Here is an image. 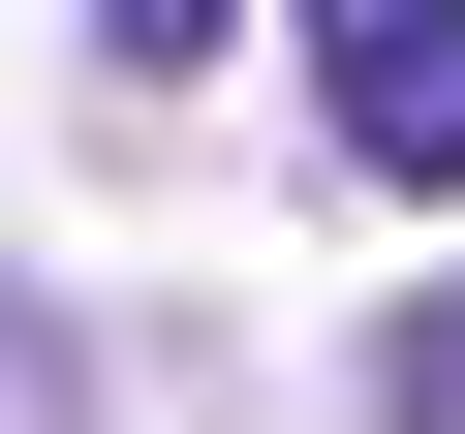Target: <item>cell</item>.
<instances>
[{"mask_svg":"<svg viewBox=\"0 0 465 434\" xmlns=\"http://www.w3.org/2000/svg\"><path fill=\"white\" fill-rule=\"evenodd\" d=\"M311 63H341L372 186H465V0H311Z\"/></svg>","mask_w":465,"mask_h":434,"instance_id":"cell-1","label":"cell"},{"mask_svg":"<svg viewBox=\"0 0 465 434\" xmlns=\"http://www.w3.org/2000/svg\"><path fill=\"white\" fill-rule=\"evenodd\" d=\"M372 434H465V280H403V311H372Z\"/></svg>","mask_w":465,"mask_h":434,"instance_id":"cell-2","label":"cell"},{"mask_svg":"<svg viewBox=\"0 0 465 434\" xmlns=\"http://www.w3.org/2000/svg\"><path fill=\"white\" fill-rule=\"evenodd\" d=\"M0 434H94V341H63L32 280H0Z\"/></svg>","mask_w":465,"mask_h":434,"instance_id":"cell-3","label":"cell"},{"mask_svg":"<svg viewBox=\"0 0 465 434\" xmlns=\"http://www.w3.org/2000/svg\"><path fill=\"white\" fill-rule=\"evenodd\" d=\"M217 32H249V0H94V63H124V94H186Z\"/></svg>","mask_w":465,"mask_h":434,"instance_id":"cell-4","label":"cell"}]
</instances>
